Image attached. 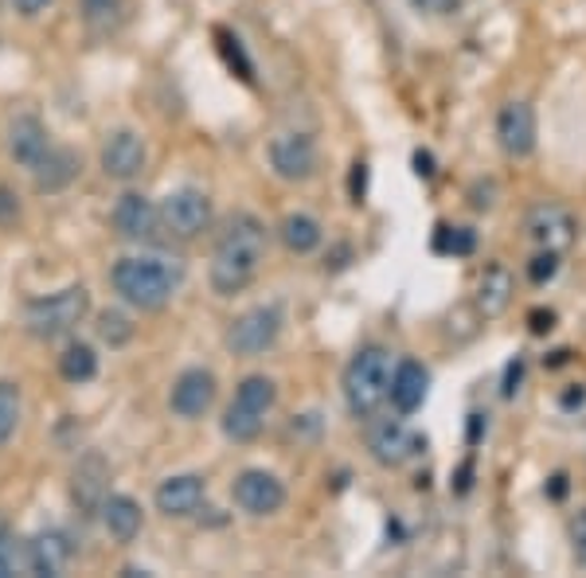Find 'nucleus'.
Listing matches in <instances>:
<instances>
[{"instance_id": "26", "label": "nucleus", "mask_w": 586, "mask_h": 578, "mask_svg": "<svg viewBox=\"0 0 586 578\" xmlns=\"http://www.w3.org/2000/svg\"><path fill=\"white\" fill-rule=\"evenodd\" d=\"M20 419H24V395H20V383L0 380V446H9L12 442Z\"/></svg>"}, {"instance_id": "35", "label": "nucleus", "mask_w": 586, "mask_h": 578, "mask_svg": "<svg viewBox=\"0 0 586 578\" xmlns=\"http://www.w3.org/2000/svg\"><path fill=\"white\" fill-rule=\"evenodd\" d=\"M20 215V200L16 192H9V188H0V224H9V219H16Z\"/></svg>"}, {"instance_id": "27", "label": "nucleus", "mask_w": 586, "mask_h": 578, "mask_svg": "<svg viewBox=\"0 0 586 578\" xmlns=\"http://www.w3.org/2000/svg\"><path fill=\"white\" fill-rule=\"evenodd\" d=\"M28 570V540H20L12 528L0 523V578H12Z\"/></svg>"}, {"instance_id": "20", "label": "nucleus", "mask_w": 586, "mask_h": 578, "mask_svg": "<svg viewBox=\"0 0 586 578\" xmlns=\"http://www.w3.org/2000/svg\"><path fill=\"white\" fill-rule=\"evenodd\" d=\"M103 528L113 535L118 543H133L141 535V523H145V516H141V504L133 501V496L125 493H110L103 501Z\"/></svg>"}, {"instance_id": "8", "label": "nucleus", "mask_w": 586, "mask_h": 578, "mask_svg": "<svg viewBox=\"0 0 586 578\" xmlns=\"http://www.w3.org/2000/svg\"><path fill=\"white\" fill-rule=\"evenodd\" d=\"M231 496L247 516H274L282 513V504H286V485H282L278 477L266 473V469H242L235 477Z\"/></svg>"}, {"instance_id": "1", "label": "nucleus", "mask_w": 586, "mask_h": 578, "mask_svg": "<svg viewBox=\"0 0 586 578\" xmlns=\"http://www.w3.org/2000/svg\"><path fill=\"white\" fill-rule=\"evenodd\" d=\"M266 246H271V234H266V224L251 212H235L224 224L219 239H215L212 251V270H207V281L219 298H235L242 289L259 278L262 262H266Z\"/></svg>"}, {"instance_id": "15", "label": "nucleus", "mask_w": 586, "mask_h": 578, "mask_svg": "<svg viewBox=\"0 0 586 578\" xmlns=\"http://www.w3.org/2000/svg\"><path fill=\"white\" fill-rule=\"evenodd\" d=\"M497 141L509 157H528L536 149V110L528 103H504L497 113Z\"/></svg>"}, {"instance_id": "40", "label": "nucleus", "mask_w": 586, "mask_h": 578, "mask_svg": "<svg viewBox=\"0 0 586 578\" xmlns=\"http://www.w3.org/2000/svg\"><path fill=\"white\" fill-rule=\"evenodd\" d=\"M567 473H555V477H551V481H548V496H551V501H563V496H567Z\"/></svg>"}, {"instance_id": "34", "label": "nucleus", "mask_w": 586, "mask_h": 578, "mask_svg": "<svg viewBox=\"0 0 586 578\" xmlns=\"http://www.w3.org/2000/svg\"><path fill=\"white\" fill-rule=\"evenodd\" d=\"M457 4L462 0H410V9L422 16H450V12H457Z\"/></svg>"}, {"instance_id": "17", "label": "nucleus", "mask_w": 586, "mask_h": 578, "mask_svg": "<svg viewBox=\"0 0 586 578\" xmlns=\"http://www.w3.org/2000/svg\"><path fill=\"white\" fill-rule=\"evenodd\" d=\"M71 555H75L71 540H67L59 528H47V532H39L28 540V575H44V578L63 575Z\"/></svg>"}, {"instance_id": "29", "label": "nucleus", "mask_w": 586, "mask_h": 578, "mask_svg": "<svg viewBox=\"0 0 586 578\" xmlns=\"http://www.w3.org/2000/svg\"><path fill=\"white\" fill-rule=\"evenodd\" d=\"M215 39H219V51H224V59H227V67H231L235 75L242 79V83H254V67H251V59H247V51H242V44H239V36H231V32H215Z\"/></svg>"}, {"instance_id": "7", "label": "nucleus", "mask_w": 586, "mask_h": 578, "mask_svg": "<svg viewBox=\"0 0 586 578\" xmlns=\"http://www.w3.org/2000/svg\"><path fill=\"white\" fill-rule=\"evenodd\" d=\"M271 168L274 177L286 180V184H306L309 177L316 172V141L309 137V133H278V137L271 141Z\"/></svg>"}, {"instance_id": "22", "label": "nucleus", "mask_w": 586, "mask_h": 578, "mask_svg": "<svg viewBox=\"0 0 586 578\" xmlns=\"http://www.w3.org/2000/svg\"><path fill=\"white\" fill-rule=\"evenodd\" d=\"M282 234V246H286L289 254H313L316 246H321V239H325V231H321V224H316L313 215L306 212H294L282 219L278 227Z\"/></svg>"}, {"instance_id": "11", "label": "nucleus", "mask_w": 586, "mask_h": 578, "mask_svg": "<svg viewBox=\"0 0 586 578\" xmlns=\"http://www.w3.org/2000/svg\"><path fill=\"white\" fill-rule=\"evenodd\" d=\"M207 501V481L200 473H177V477H165L153 493V504H157V513L168 516V520H188L204 508Z\"/></svg>"}, {"instance_id": "25", "label": "nucleus", "mask_w": 586, "mask_h": 578, "mask_svg": "<svg viewBox=\"0 0 586 578\" xmlns=\"http://www.w3.org/2000/svg\"><path fill=\"white\" fill-rule=\"evenodd\" d=\"M266 426V414L251 411V407H242V402H231L224 411V434L231 442H254Z\"/></svg>"}, {"instance_id": "19", "label": "nucleus", "mask_w": 586, "mask_h": 578, "mask_svg": "<svg viewBox=\"0 0 586 578\" xmlns=\"http://www.w3.org/2000/svg\"><path fill=\"white\" fill-rule=\"evenodd\" d=\"M79 172H83V157H79L75 149H59V145H51V149H47V157L32 168L36 188H39V192H47V196L75 184Z\"/></svg>"}, {"instance_id": "16", "label": "nucleus", "mask_w": 586, "mask_h": 578, "mask_svg": "<svg viewBox=\"0 0 586 578\" xmlns=\"http://www.w3.org/2000/svg\"><path fill=\"white\" fill-rule=\"evenodd\" d=\"M51 149V133L36 113H20L9 122V157L24 168H36Z\"/></svg>"}, {"instance_id": "33", "label": "nucleus", "mask_w": 586, "mask_h": 578, "mask_svg": "<svg viewBox=\"0 0 586 578\" xmlns=\"http://www.w3.org/2000/svg\"><path fill=\"white\" fill-rule=\"evenodd\" d=\"M571 551H575V559L586 567V508L571 520Z\"/></svg>"}, {"instance_id": "14", "label": "nucleus", "mask_w": 586, "mask_h": 578, "mask_svg": "<svg viewBox=\"0 0 586 578\" xmlns=\"http://www.w3.org/2000/svg\"><path fill=\"white\" fill-rule=\"evenodd\" d=\"M524 231H528L531 243L548 246V251H563L575 239V219L563 204H536L524 219Z\"/></svg>"}, {"instance_id": "38", "label": "nucleus", "mask_w": 586, "mask_h": 578, "mask_svg": "<svg viewBox=\"0 0 586 578\" xmlns=\"http://www.w3.org/2000/svg\"><path fill=\"white\" fill-rule=\"evenodd\" d=\"M521 375H524V364H521V360H512L509 375H504V395H509V399L516 395V387H521Z\"/></svg>"}, {"instance_id": "13", "label": "nucleus", "mask_w": 586, "mask_h": 578, "mask_svg": "<svg viewBox=\"0 0 586 578\" xmlns=\"http://www.w3.org/2000/svg\"><path fill=\"white\" fill-rule=\"evenodd\" d=\"M368 449H372V457L380 466L399 469V466H407L410 457H419L422 449H427V438L415 434V430H407L403 422H380V426H372V434H368Z\"/></svg>"}, {"instance_id": "28", "label": "nucleus", "mask_w": 586, "mask_h": 578, "mask_svg": "<svg viewBox=\"0 0 586 578\" xmlns=\"http://www.w3.org/2000/svg\"><path fill=\"white\" fill-rule=\"evenodd\" d=\"M434 251L438 254H454V258H469L477 251V234L469 227H438L434 231Z\"/></svg>"}, {"instance_id": "43", "label": "nucleus", "mask_w": 586, "mask_h": 578, "mask_svg": "<svg viewBox=\"0 0 586 578\" xmlns=\"http://www.w3.org/2000/svg\"><path fill=\"white\" fill-rule=\"evenodd\" d=\"M481 430H485V414H469V442L481 438Z\"/></svg>"}, {"instance_id": "10", "label": "nucleus", "mask_w": 586, "mask_h": 578, "mask_svg": "<svg viewBox=\"0 0 586 578\" xmlns=\"http://www.w3.org/2000/svg\"><path fill=\"white\" fill-rule=\"evenodd\" d=\"M215 402V375L207 368H184V372L172 380V392H168V411L177 419H204Z\"/></svg>"}, {"instance_id": "6", "label": "nucleus", "mask_w": 586, "mask_h": 578, "mask_svg": "<svg viewBox=\"0 0 586 578\" xmlns=\"http://www.w3.org/2000/svg\"><path fill=\"white\" fill-rule=\"evenodd\" d=\"M160 227L165 234L180 239V243H192L212 227V200L200 188H177L160 200Z\"/></svg>"}, {"instance_id": "12", "label": "nucleus", "mask_w": 586, "mask_h": 578, "mask_svg": "<svg viewBox=\"0 0 586 578\" xmlns=\"http://www.w3.org/2000/svg\"><path fill=\"white\" fill-rule=\"evenodd\" d=\"M150 165V145L133 130H113L103 145V172L113 180H137Z\"/></svg>"}, {"instance_id": "2", "label": "nucleus", "mask_w": 586, "mask_h": 578, "mask_svg": "<svg viewBox=\"0 0 586 578\" xmlns=\"http://www.w3.org/2000/svg\"><path fill=\"white\" fill-rule=\"evenodd\" d=\"M180 281H184V266L180 262L157 258V254H125L113 262L110 286L125 305L141 309V313H160L168 301L177 298Z\"/></svg>"}, {"instance_id": "4", "label": "nucleus", "mask_w": 586, "mask_h": 578, "mask_svg": "<svg viewBox=\"0 0 586 578\" xmlns=\"http://www.w3.org/2000/svg\"><path fill=\"white\" fill-rule=\"evenodd\" d=\"M91 313V289L86 286H67L59 293L28 301L24 309V325L36 340H59V336L75 333Z\"/></svg>"}, {"instance_id": "31", "label": "nucleus", "mask_w": 586, "mask_h": 578, "mask_svg": "<svg viewBox=\"0 0 586 578\" xmlns=\"http://www.w3.org/2000/svg\"><path fill=\"white\" fill-rule=\"evenodd\" d=\"M86 24L98 32H110L118 24V0H83Z\"/></svg>"}, {"instance_id": "3", "label": "nucleus", "mask_w": 586, "mask_h": 578, "mask_svg": "<svg viewBox=\"0 0 586 578\" xmlns=\"http://www.w3.org/2000/svg\"><path fill=\"white\" fill-rule=\"evenodd\" d=\"M391 352L383 345H363L345 368V402L356 419H372L391 399Z\"/></svg>"}, {"instance_id": "37", "label": "nucleus", "mask_w": 586, "mask_h": 578, "mask_svg": "<svg viewBox=\"0 0 586 578\" xmlns=\"http://www.w3.org/2000/svg\"><path fill=\"white\" fill-rule=\"evenodd\" d=\"M47 4H51V0H12V9L20 12V16H39V12L47 9Z\"/></svg>"}, {"instance_id": "9", "label": "nucleus", "mask_w": 586, "mask_h": 578, "mask_svg": "<svg viewBox=\"0 0 586 578\" xmlns=\"http://www.w3.org/2000/svg\"><path fill=\"white\" fill-rule=\"evenodd\" d=\"M110 224L125 243H153L157 231H165L160 227V207L150 196H141V192L118 196V204L110 212Z\"/></svg>"}, {"instance_id": "24", "label": "nucleus", "mask_w": 586, "mask_h": 578, "mask_svg": "<svg viewBox=\"0 0 586 578\" xmlns=\"http://www.w3.org/2000/svg\"><path fill=\"white\" fill-rule=\"evenodd\" d=\"M235 402H242V407H251V411H259V414H271L274 402H278V383H274L271 375H247V380L235 387Z\"/></svg>"}, {"instance_id": "39", "label": "nucleus", "mask_w": 586, "mask_h": 578, "mask_svg": "<svg viewBox=\"0 0 586 578\" xmlns=\"http://www.w3.org/2000/svg\"><path fill=\"white\" fill-rule=\"evenodd\" d=\"M551 328H555V313H531V333L536 336H543V333H551Z\"/></svg>"}, {"instance_id": "32", "label": "nucleus", "mask_w": 586, "mask_h": 578, "mask_svg": "<svg viewBox=\"0 0 586 578\" xmlns=\"http://www.w3.org/2000/svg\"><path fill=\"white\" fill-rule=\"evenodd\" d=\"M555 274H559V251H548V246H543V251L528 262V278L536 281V286H543V281H551Z\"/></svg>"}, {"instance_id": "36", "label": "nucleus", "mask_w": 586, "mask_h": 578, "mask_svg": "<svg viewBox=\"0 0 586 578\" xmlns=\"http://www.w3.org/2000/svg\"><path fill=\"white\" fill-rule=\"evenodd\" d=\"M363 188H368V165H360V160H356V165H352V200H356V204L363 200Z\"/></svg>"}, {"instance_id": "42", "label": "nucleus", "mask_w": 586, "mask_h": 578, "mask_svg": "<svg viewBox=\"0 0 586 578\" xmlns=\"http://www.w3.org/2000/svg\"><path fill=\"white\" fill-rule=\"evenodd\" d=\"M583 402H586L583 387H571V392H563V407H567V411H575V407H583Z\"/></svg>"}, {"instance_id": "5", "label": "nucleus", "mask_w": 586, "mask_h": 578, "mask_svg": "<svg viewBox=\"0 0 586 578\" xmlns=\"http://www.w3.org/2000/svg\"><path fill=\"white\" fill-rule=\"evenodd\" d=\"M282 325H286V321H282L278 305H254V309H247V313H239V317L227 325L224 345L231 356L254 360V356L271 352V348L278 345Z\"/></svg>"}, {"instance_id": "41", "label": "nucleus", "mask_w": 586, "mask_h": 578, "mask_svg": "<svg viewBox=\"0 0 586 578\" xmlns=\"http://www.w3.org/2000/svg\"><path fill=\"white\" fill-rule=\"evenodd\" d=\"M415 172H419V177H434V157H430V153H415Z\"/></svg>"}, {"instance_id": "18", "label": "nucleus", "mask_w": 586, "mask_h": 578, "mask_svg": "<svg viewBox=\"0 0 586 578\" xmlns=\"http://www.w3.org/2000/svg\"><path fill=\"white\" fill-rule=\"evenodd\" d=\"M430 392V372L419 360H399L395 375H391V407L399 414H415L427 402Z\"/></svg>"}, {"instance_id": "21", "label": "nucleus", "mask_w": 586, "mask_h": 578, "mask_svg": "<svg viewBox=\"0 0 586 578\" xmlns=\"http://www.w3.org/2000/svg\"><path fill=\"white\" fill-rule=\"evenodd\" d=\"M512 289H516V281H512V274L504 270L501 262L485 266L481 281H477V309L485 317H501L504 309L512 305Z\"/></svg>"}, {"instance_id": "30", "label": "nucleus", "mask_w": 586, "mask_h": 578, "mask_svg": "<svg viewBox=\"0 0 586 578\" xmlns=\"http://www.w3.org/2000/svg\"><path fill=\"white\" fill-rule=\"evenodd\" d=\"M98 336H103L110 348H121L133 340V325L125 313H118V309H106V313H98Z\"/></svg>"}, {"instance_id": "23", "label": "nucleus", "mask_w": 586, "mask_h": 578, "mask_svg": "<svg viewBox=\"0 0 586 578\" xmlns=\"http://www.w3.org/2000/svg\"><path fill=\"white\" fill-rule=\"evenodd\" d=\"M59 375H63L67 383H91L94 375H98V356H94L91 345H83V340H75V345H67L63 356H59Z\"/></svg>"}]
</instances>
